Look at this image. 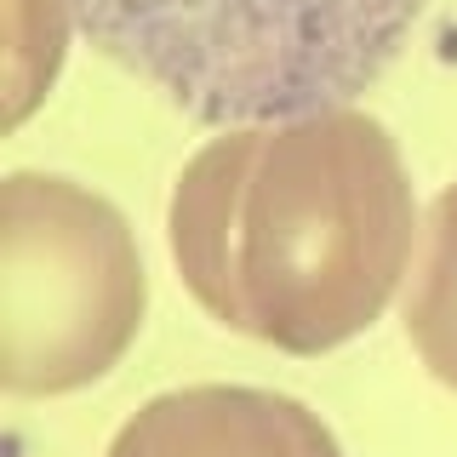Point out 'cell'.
Here are the masks:
<instances>
[{
    "label": "cell",
    "mask_w": 457,
    "mask_h": 457,
    "mask_svg": "<svg viewBox=\"0 0 457 457\" xmlns=\"http://www.w3.org/2000/svg\"><path fill=\"white\" fill-rule=\"evenodd\" d=\"M411 178L366 109L235 126L183 166L166 246L195 303L280 354H326L389 309L411 257Z\"/></svg>",
    "instance_id": "1"
},
{
    "label": "cell",
    "mask_w": 457,
    "mask_h": 457,
    "mask_svg": "<svg viewBox=\"0 0 457 457\" xmlns=\"http://www.w3.org/2000/svg\"><path fill=\"white\" fill-rule=\"evenodd\" d=\"M80 35L200 126L349 109L406 52L428 0H63Z\"/></svg>",
    "instance_id": "2"
},
{
    "label": "cell",
    "mask_w": 457,
    "mask_h": 457,
    "mask_svg": "<svg viewBox=\"0 0 457 457\" xmlns=\"http://www.w3.org/2000/svg\"><path fill=\"white\" fill-rule=\"evenodd\" d=\"M149 280L126 218L46 171L0 183V383L69 395L132 349Z\"/></svg>",
    "instance_id": "3"
},
{
    "label": "cell",
    "mask_w": 457,
    "mask_h": 457,
    "mask_svg": "<svg viewBox=\"0 0 457 457\" xmlns=\"http://www.w3.org/2000/svg\"><path fill=\"white\" fill-rule=\"evenodd\" d=\"M109 457H343V446L320 411L292 395L195 383L137 406Z\"/></svg>",
    "instance_id": "4"
},
{
    "label": "cell",
    "mask_w": 457,
    "mask_h": 457,
    "mask_svg": "<svg viewBox=\"0 0 457 457\" xmlns=\"http://www.w3.org/2000/svg\"><path fill=\"white\" fill-rule=\"evenodd\" d=\"M406 337L446 389H457V183L435 195L418 280L406 297Z\"/></svg>",
    "instance_id": "5"
}]
</instances>
